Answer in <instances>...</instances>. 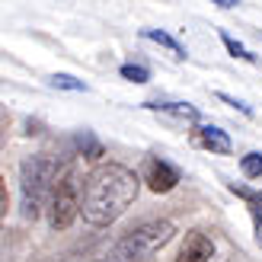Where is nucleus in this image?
<instances>
[{"instance_id": "3", "label": "nucleus", "mask_w": 262, "mask_h": 262, "mask_svg": "<svg viewBox=\"0 0 262 262\" xmlns=\"http://www.w3.org/2000/svg\"><path fill=\"white\" fill-rule=\"evenodd\" d=\"M173 237H176V227L169 224V221H147V224L128 230L109 250L106 262H154L157 253Z\"/></svg>"}, {"instance_id": "16", "label": "nucleus", "mask_w": 262, "mask_h": 262, "mask_svg": "<svg viewBox=\"0 0 262 262\" xmlns=\"http://www.w3.org/2000/svg\"><path fill=\"white\" fill-rule=\"evenodd\" d=\"M217 99H221V102H227V106H233V109H240V112L246 115V119H250V115H253V109L246 106V102H240L237 96H230V93H217Z\"/></svg>"}, {"instance_id": "11", "label": "nucleus", "mask_w": 262, "mask_h": 262, "mask_svg": "<svg viewBox=\"0 0 262 262\" xmlns=\"http://www.w3.org/2000/svg\"><path fill=\"white\" fill-rule=\"evenodd\" d=\"M240 169L250 179H262V150H250L246 157H240Z\"/></svg>"}, {"instance_id": "8", "label": "nucleus", "mask_w": 262, "mask_h": 262, "mask_svg": "<svg viewBox=\"0 0 262 262\" xmlns=\"http://www.w3.org/2000/svg\"><path fill=\"white\" fill-rule=\"evenodd\" d=\"M144 109L173 115V119H179V122H199V109L189 106V102H144Z\"/></svg>"}, {"instance_id": "13", "label": "nucleus", "mask_w": 262, "mask_h": 262, "mask_svg": "<svg viewBox=\"0 0 262 262\" xmlns=\"http://www.w3.org/2000/svg\"><path fill=\"white\" fill-rule=\"evenodd\" d=\"M48 80H51V86H58V90H71V93H83V90H86V83H83V80H77V77H71V74H51Z\"/></svg>"}, {"instance_id": "17", "label": "nucleus", "mask_w": 262, "mask_h": 262, "mask_svg": "<svg viewBox=\"0 0 262 262\" xmlns=\"http://www.w3.org/2000/svg\"><path fill=\"white\" fill-rule=\"evenodd\" d=\"M253 211V227H256V243L262 246V208H250Z\"/></svg>"}, {"instance_id": "15", "label": "nucleus", "mask_w": 262, "mask_h": 262, "mask_svg": "<svg viewBox=\"0 0 262 262\" xmlns=\"http://www.w3.org/2000/svg\"><path fill=\"white\" fill-rule=\"evenodd\" d=\"M227 189H230L233 195H240V199H246V202H250V208H262V195H259V192L246 189V186H237V182H227Z\"/></svg>"}, {"instance_id": "9", "label": "nucleus", "mask_w": 262, "mask_h": 262, "mask_svg": "<svg viewBox=\"0 0 262 262\" xmlns=\"http://www.w3.org/2000/svg\"><path fill=\"white\" fill-rule=\"evenodd\" d=\"M141 35L147 38V42H154V45H160V48H166L169 55H173V58H179V61H182V58L189 55V51L182 48V45H179V42H176V38L169 35V32H163V29H144Z\"/></svg>"}, {"instance_id": "19", "label": "nucleus", "mask_w": 262, "mask_h": 262, "mask_svg": "<svg viewBox=\"0 0 262 262\" xmlns=\"http://www.w3.org/2000/svg\"><path fill=\"white\" fill-rule=\"evenodd\" d=\"M99 262H106V259H99Z\"/></svg>"}, {"instance_id": "7", "label": "nucleus", "mask_w": 262, "mask_h": 262, "mask_svg": "<svg viewBox=\"0 0 262 262\" xmlns=\"http://www.w3.org/2000/svg\"><path fill=\"white\" fill-rule=\"evenodd\" d=\"M195 144L205 147V150H211V154H230L233 150L227 131H221L217 125H199L195 128Z\"/></svg>"}, {"instance_id": "14", "label": "nucleus", "mask_w": 262, "mask_h": 262, "mask_svg": "<svg viewBox=\"0 0 262 262\" xmlns=\"http://www.w3.org/2000/svg\"><path fill=\"white\" fill-rule=\"evenodd\" d=\"M221 42H224V48L230 51V58H240V61H256V55H253V51H246L240 42H237V38H233V35H227V32H221Z\"/></svg>"}, {"instance_id": "5", "label": "nucleus", "mask_w": 262, "mask_h": 262, "mask_svg": "<svg viewBox=\"0 0 262 262\" xmlns=\"http://www.w3.org/2000/svg\"><path fill=\"white\" fill-rule=\"evenodd\" d=\"M179 169L173 166V163H166V160H160V157H150L147 163H144V182L154 189V192H173L176 186H179Z\"/></svg>"}, {"instance_id": "1", "label": "nucleus", "mask_w": 262, "mask_h": 262, "mask_svg": "<svg viewBox=\"0 0 262 262\" xmlns=\"http://www.w3.org/2000/svg\"><path fill=\"white\" fill-rule=\"evenodd\" d=\"M141 179L122 163H102L83 182V221L93 227L115 224L138 199Z\"/></svg>"}, {"instance_id": "4", "label": "nucleus", "mask_w": 262, "mask_h": 262, "mask_svg": "<svg viewBox=\"0 0 262 262\" xmlns=\"http://www.w3.org/2000/svg\"><path fill=\"white\" fill-rule=\"evenodd\" d=\"M80 214H83V195L77 189L74 176L64 173L55 182V192H51V202H48V224L51 230H68Z\"/></svg>"}, {"instance_id": "20", "label": "nucleus", "mask_w": 262, "mask_h": 262, "mask_svg": "<svg viewBox=\"0 0 262 262\" xmlns=\"http://www.w3.org/2000/svg\"><path fill=\"white\" fill-rule=\"evenodd\" d=\"M259 38H262V32H259Z\"/></svg>"}, {"instance_id": "18", "label": "nucleus", "mask_w": 262, "mask_h": 262, "mask_svg": "<svg viewBox=\"0 0 262 262\" xmlns=\"http://www.w3.org/2000/svg\"><path fill=\"white\" fill-rule=\"evenodd\" d=\"M211 4H217L221 10H233V7L240 4V0H211Z\"/></svg>"}, {"instance_id": "10", "label": "nucleus", "mask_w": 262, "mask_h": 262, "mask_svg": "<svg viewBox=\"0 0 262 262\" xmlns=\"http://www.w3.org/2000/svg\"><path fill=\"white\" fill-rule=\"evenodd\" d=\"M74 144H77V150H80L86 160H102V157H106V150H102V144H99V138L93 135V131H80V135L74 138Z\"/></svg>"}, {"instance_id": "6", "label": "nucleus", "mask_w": 262, "mask_h": 262, "mask_svg": "<svg viewBox=\"0 0 262 262\" xmlns=\"http://www.w3.org/2000/svg\"><path fill=\"white\" fill-rule=\"evenodd\" d=\"M211 259H214V240L205 230H189L176 253V262H211Z\"/></svg>"}, {"instance_id": "2", "label": "nucleus", "mask_w": 262, "mask_h": 262, "mask_svg": "<svg viewBox=\"0 0 262 262\" xmlns=\"http://www.w3.org/2000/svg\"><path fill=\"white\" fill-rule=\"evenodd\" d=\"M55 182V160H48L45 154L26 157L19 163V211L26 221H35L42 211H48Z\"/></svg>"}, {"instance_id": "12", "label": "nucleus", "mask_w": 262, "mask_h": 262, "mask_svg": "<svg viewBox=\"0 0 262 262\" xmlns=\"http://www.w3.org/2000/svg\"><path fill=\"white\" fill-rule=\"evenodd\" d=\"M119 74H122V80H128V83H147L150 80V71L144 68V64H122Z\"/></svg>"}]
</instances>
